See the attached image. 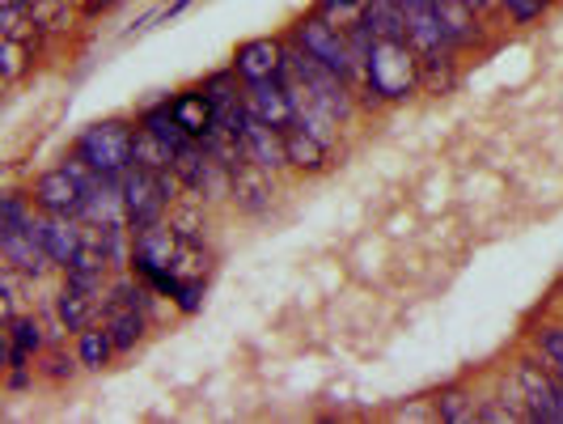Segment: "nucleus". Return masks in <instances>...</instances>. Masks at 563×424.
I'll use <instances>...</instances> for the list:
<instances>
[{"label":"nucleus","instance_id":"nucleus-1","mask_svg":"<svg viewBox=\"0 0 563 424\" xmlns=\"http://www.w3.org/2000/svg\"><path fill=\"white\" fill-rule=\"evenodd\" d=\"M424 60L407 38H374V51L365 60V90H374L381 102L411 99L420 85Z\"/></svg>","mask_w":563,"mask_h":424},{"label":"nucleus","instance_id":"nucleus-2","mask_svg":"<svg viewBox=\"0 0 563 424\" xmlns=\"http://www.w3.org/2000/svg\"><path fill=\"white\" fill-rule=\"evenodd\" d=\"M131 149H136V128L124 124V119H102V124H90V128L77 136V145H72V153H81V158L94 165L102 179H115V183H119L127 170L136 165Z\"/></svg>","mask_w":563,"mask_h":424},{"label":"nucleus","instance_id":"nucleus-3","mask_svg":"<svg viewBox=\"0 0 563 424\" xmlns=\"http://www.w3.org/2000/svg\"><path fill=\"white\" fill-rule=\"evenodd\" d=\"M292 43H297L306 56H313L318 65H326L331 72L347 77V81H356V77H360V60H356V51H352L347 26L331 22L326 13H310V18H301V22L292 26Z\"/></svg>","mask_w":563,"mask_h":424},{"label":"nucleus","instance_id":"nucleus-4","mask_svg":"<svg viewBox=\"0 0 563 424\" xmlns=\"http://www.w3.org/2000/svg\"><path fill=\"white\" fill-rule=\"evenodd\" d=\"M119 199H124V221L131 226V233L165 221V208H170V199L161 196L157 174L145 170V165H131L124 179H119Z\"/></svg>","mask_w":563,"mask_h":424},{"label":"nucleus","instance_id":"nucleus-5","mask_svg":"<svg viewBox=\"0 0 563 424\" xmlns=\"http://www.w3.org/2000/svg\"><path fill=\"white\" fill-rule=\"evenodd\" d=\"M31 199L38 204V213H47V217H85V208H90V192L64 170V162L56 170H43L38 179H34L31 187Z\"/></svg>","mask_w":563,"mask_h":424},{"label":"nucleus","instance_id":"nucleus-6","mask_svg":"<svg viewBox=\"0 0 563 424\" xmlns=\"http://www.w3.org/2000/svg\"><path fill=\"white\" fill-rule=\"evenodd\" d=\"M246 106H251L254 119H263L267 128L288 131L297 124V111H292V94H288V85H284V72L280 77H267V81L246 85Z\"/></svg>","mask_w":563,"mask_h":424},{"label":"nucleus","instance_id":"nucleus-7","mask_svg":"<svg viewBox=\"0 0 563 424\" xmlns=\"http://www.w3.org/2000/svg\"><path fill=\"white\" fill-rule=\"evenodd\" d=\"M284 47H288V43H280V38H246V43L233 51V72L242 77V85L267 81V77H280Z\"/></svg>","mask_w":563,"mask_h":424},{"label":"nucleus","instance_id":"nucleus-8","mask_svg":"<svg viewBox=\"0 0 563 424\" xmlns=\"http://www.w3.org/2000/svg\"><path fill=\"white\" fill-rule=\"evenodd\" d=\"M0 255L9 267H18L26 280H38V276H47L56 263L47 255V247H43V238H38V226L34 229H18V233H0Z\"/></svg>","mask_w":563,"mask_h":424},{"label":"nucleus","instance_id":"nucleus-9","mask_svg":"<svg viewBox=\"0 0 563 424\" xmlns=\"http://www.w3.org/2000/svg\"><path fill=\"white\" fill-rule=\"evenodd\" d=\"M242 145L251 153V162L267 174H276L288 165V145H284V131L280 128H267L263 119H254L251 106H246V128H242Z\"/></svg>","mask_w":563,"mask_h":424},{"label":"nucleus","instance_id":"nucleus-10","mask_svg":"<svg viewBox=\"0 0 563 424\" xmlns=\"http://www.w3.org/2000/svg\"><path fill=\"white\" fill-rule=\"evenodd\" d=\"M38 238H43V247H47V255L56 267H68V263L77 260V251L85 247V221H77V217H38Z\"/></svg>","mask_w":563,"mask_h":424},{"label":"nucleus","instance_id":"nucleus-11","mask_svg":"<svg viewBox=\"0 0 563 424\" xmlns=\"http://www.w3.org/2000/svg\"><path fill=\"white\" fill-rule=\"evenodd\" d=\"M170 111H174V119H179L195 140H208V136L217 131V106L204 94V85L174 94V99H170Z\"/></svg>","mask_w":563,"mask_h":424},{"label":"nucleus","instance_id":"nucleus-12","mask_svg":"<svg viewBox=\"0 0 563 424\" xmlns=\"http://www.w3.org/2000/svg\"><path fill=\"white\" fill-rule=\"evenodd\" d=\"M102 314H106V326H111V335H115V348H119V353H131V348L145 340V331H149V310H140V306L102 301Z\"/></svg>","mask_w":563,"mask_h":424},{"label":"nucleus","instance_id":"nucleus-13","mask_svg":"<svg viewBox=\"0 0 563 424\" xmlns=\"http://www.w3.org/2000/svg\"><path fill=\"white\" fill-rule=\"evenodd\" d=\"M284 145H288V165H297V170H326L331 162V140H322L318 131L301 128V124H292V128L284 131Z\"/></svg>","mask_w":563,"mask_h":424},{"label":"nucleus","instance_id":"nucleus-14","mask_svg":"<svg viewBox=\"0 0 563 424\" xmlns=\"http://www.w3.org/2000/svg\"><path fill=\"white\" fill-rule=\"evenodd\" d=\"M140 128H149L157 136V140H165L174 153L179 149H187V145H195V136H191L179 119H174V111H170V99H161L157 106H149L145 115H140Z\"/></svg>","mask_w":563,"mask_h":424},{"label":"nucleus","instance_id":"nucleus-15","mask_svg":"<svg viewBox=\"0 0 563 424\" xmlns=\"http://www.w3.org/2000/svg\"><path fill=\"white\" fill-rule=\"evenodd\" d=\"M119 348H115V335H111V326H85V331H77V360H81V369H102V365H111Z\"/></svg>","mask_w":563,"mask_h":424},{"label":"nucleus","instance_id":"nucleus-16","mask_svg":"<svg viewBox=\"0 0 563 424\" xmlns=\"http://www.w3.org/2000/svg\"><path fill=\"white\" fill-rule=\"evenodd\" d=\"M272 183H267V170H258V165H246L242 174H233V199H238V208L242 213H263L267 204H272Z\"/></svg>","mask_w":563,"mask_h":424},{"label":"nucleus","instance_id":"nucleus-17","mask_svg":"<svg viewBox=\"0 0 563 424\" xmlns=\"http://www.w3.org/2000/svg\"><path fill=\"white\" fill-rule=\"evenodd\" d=\"M94 297L97 294H85V289H72V285H64L60 297H56V314H60V326L68 331H85L90 319H94Z\"/></svg>","mask_w":563,"mask_h":424},{"label":"nucleus","instance_id":"nucleus-18","mask_svg":"<svg viewBox=\"0 0 563 424\" xmlns=\"http://www.w3.org/2000/svg\"><path fill=\"white\" fill-rule=\"evenodd\" d=\"M38 204L31 196H22V192H9V196L0 199V233H18V229H34L38 226Z\"/></svg>","mask_w":563,"mask_h":424},{"label":"nucleus","instance_id":"nucleus-19","mask_svg":"<svg viewBox=\"0 0 563 424\" xmlns=\"http://www.w3.org/2000/svg\"><path fill=\"white\" fill-rule=\"evenodd\" d=\"M131 158L136 165H145V170H165V165H174V149L165 145V140H157L149 128H136V149H131Z\"/></svg>","mask_w":563,"mask_h":424},{"label":"nucleus","instance_id":"nucleus-20","mask_svg":"<svg viewBox=\"0 0 563 424\" xmlns=\"http://www.w3.org/2000/svg\"><path fill=\"white\" fill-rule=\"evenodd\" d=\"M533 348H538L542 365H547L555 378H563V323L538 326V331H533Z\"/></svg>","mask_w":563,"mask_h":424},{"label":"nucleus","instance_id":"nucleus-21","mask_svg":"<svg viewBox=\"0 0 563 424\" xmlns=\"http://www.w3.org/2000/svg\"><path fill=\"white\" fill-rule=\"evenodd\" d=\"M437 416L449 424H470V421H479V403H474L467 391L449 387V391L437 394Z\"/></svg>","mask_w":563,"mask_h":424},{"label":"nucleus","instance_id":"nucleus-22","mask_svg":"<svg viewBox=\"0 0 563 424\" xmlns=\"http://www.w3.org/2000/svg\"><path fill=\"white\" fill-rule=\"evenodd\" d=\"M9 326V344L13 348H22V353H31V357H38L43 353V344H47V335H43V323L34 319V314H26V319H13Z\"/></svg>","mask_w":563,"mask_h":424},{"label":"nucleus","instance_id":"nucleus-23","mask_svg":"<svg viewBox=\"0 0 563 424\" xmlns=\"http://www.w3.org/2000/svg\"><path fill=\"white\" fill-rule=\"evenodd\" d=\"M365 4H369V0H318V13H326V18L340 22V26H352V22H360Z\"/></svg>","mask_w":563,"mask_h":424},{"label":"nucleus","instance_id":"nucleus-24","mask_svg":"<svg viewBox=\"0 0 563 424\" xmlns=\"http://www.w3.org/2000/svg\"><path fill=\"white\" fill-rule=\"evenodd\" d=\"M496 4H501L517 26H530V22H538V18L547 13V4H551V0H496Z\"/></svg>","mask_w":563,"mask_h":424},{"label":"nucleus","instance_id":"nucleus-25","mask_svg":"<svg viewBox=\"0 0 563 424\" xmlns=\"http://www.w3.org/2000/svg\"><path fill=\"white\" fill-rule=\"evenodd\" d=\"M26 13H34V0H9V4L0 9V31H4V38H18Z\"/></svg>","mask_w":563,"mask_h":424},{"label":"nucleus","instance_id":"nucleus-26","mask_svg":"<svg viewBox=\"0 0 563 424\" xmlns=\"http://www.w3.org/2000/svg\"><path fill=\"white\" fill-rule=\"evenodd\" d=\"M102 280H106V272H85V267H64V285H72V289H85V294H102Z\"/></svg>","mask_w":563,"mask_h":424},{"label":"nucleus","instance_id":"nucleus-27","mask_svg":"<svg viewBox=\"0 0 563 424\" xmlns=\"http://www.w3.org/2000/svg\"><path fill=\"white\" fill-rule=\"evenodd\" d=\"M174 306H179L183 314H195V310L204 306V280H183L179 294H174Z\"/></svg>","mask_w":563,"mask_h":424},{"label":"nucleus","instance_id":"nucleus-28","mask_svg":"<svg viewBox=\"0 0 563 424\" xmlns=\"http://www.w3.org/2000/svg\"><path fill=\"white\" fill-rule=\"evenodd\" d=\"M77 365H81V360L64 357V353H51V357L43 360V374H47V378H56V382H64V378H72V374H77Z\"/></svg>","mask_w":563,"mask_h":424},{"label":"nucleus","instance_id":"nucleus-29","mask_svg":"<svg viewBox=\"0 0 563 424\" xmlns=\"http://www.w3.org/2000/svg\"><path fill=\"white\" fill-rule=\"evenodd\" d=\"M526 412L517 408H501V403H479V421H521Z\"/></svg>","mask_w":563,"mask_h":424},{"label":"nucleus","instance_id":"nucleus-30","mask_svg":"<svg viewBox=\"0 0 563 424\" xmlns=\"http://www.w3.org/2000/svg\"><path fill=\"white\" fill-rule=\"evenodd\" d=\"M18 68H22V47H18V38H4V81H13Z\"/></svg>","mask_w":563,"mask_h":424},{"label":"nucleus","instance_id":"nucleus-31","mask_svg":"<svg viewBox=\"0 0 563 424\" xmlns=\"http://www.w3.org/2000/svg\"><path fill=\"white\" fill-rule=\"evenodd\" d=\"M9 387H13V391L31 387V369H9Z\"/></svg>","mask_w":563,"mask_h":424},{"label":"nucleus","instance_id":"nucleus-32","mask_svg":"<svg viewBox=\"0 0 563 424\" xmlns=\"http://www.w3.org/2000/svg\"><path fill=\"white\" fill-rule=\"evenodd\" d=\"M115 0H90V13H97V9H111Z\"/></svg>","mask_w":563,"mask_h":424},{"label":"nucleus","instance_id":"nucleus-33","mask_svg":"<svg viewBox=\"0 0 563 424\" xmlns=\"http://www.w3.org/2000/svg\"><path fill=\"white\" fill-rule=\"evenodd\" d=\"M187 4H191V0H174V4H170V13H183Z\"/></svg>","mask_w":563,"mask_h":424}]
</instances>
